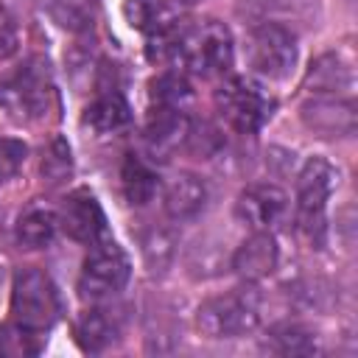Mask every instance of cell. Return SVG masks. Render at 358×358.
<instances>
[{
  "label": "cell",
  "mask_w": 358,
  "mask_h": 358,
  "mask_svg": "<svg viewBox=\"0 0 358 358\" xmlns=\"http://www.w3.org/2000/svg\"><path fill=\"white\" fill-rule=\"evenodd\" d=\"M179 64L201 78L227 76L232 67V34L218 20L185 25L179 45Z\"/></svg>",
  "instance_id": "1"
},
{
  "label": "cell",
  "mask_w": 358,
  "mask_h": 358,
  "mask_svg": "<svg viewBox=\"0 0 358 358\" xmlns=\"http://www.w3.org/2000/svg\"><path fill=\"white\" fill-rule=\"evenodd\" d=\"M336 179L338 173L322 157H310L302 165L299 179H296V224L305 241L316 249L324 246V232H327L324 210H327V199H330Z\"/></svg>",
  "instance_id": "2"
},
{
  "label": "cell",
  "mask_w": 358,
  "mask_h": 358,
  "mask_svg": "<svg viewBox=\"0 0 358 358\" xmlns=\"http://www.w3.org/2000/svg\"><path fill=\"white\" fill-rule=\"evenodd\" d=\"M11 313L14 322L31 333H45L56 324L62 313V302L53 280L42 268H22L14 277Z\"/></svg>",
  "instance_id": "3"
},
{
  "label": "cell",
  "mask_w": 358,
  "mask_h": 358,
  "mask_svg": "<svg viewBox=\"0 0 358 358\" xmlns=\"http://www.w3.org/2000/svg\"><path fill=\"white\" fill-rule=\"evenodd\" d=\"M243 53H246L252 73H257L268 81H280L296 64V36L288 25L257 22L249 28Z\"/></svg>",
  "instance_id": "4"
},
{
  "label": "cell",
  "mask_w": 358,
  "mask_h": 358,
  "mask_svg": "<svg viewBox=\"0 0 358 358\" xmlns=\"http://www.w3.org/2000/svg\"><path fill=\"white\" fill-rule=\"evenodd\" d=\"M257 299L246 291H229L221 296H210L196 310V327L207 338H235L246 336L257 327Z\"/></svg>",
  "instance_id": "5"
},
{
  "label": "cell",
  "mask_w": 358,
  "mask_h": 358,
  "mask_svg": "<svg viewBox=\"0 0 358 358\" xmlns=\"http://www.w3.org/2000/svg\"><path fill=\"white\" fill-rule=\"evenodd\" d=\"M0 98L20 112L22 117L31 120H42L48 117V112L56 109V90H53V78H50V67L48 59L42 56H31L17 76L3 87Z\"/></svg>",
  "instance_id": "6"
},
{
  "label": "cell",
  "mask_w": 358,
  "mask_h": 358,
  "mask_svg": "<svg viewBox=\"0 0 358 358\" xmlns=\"http://www.w3.org/2000/svg\"><path fill=\"white\" fill-rule=\"evenodd\" d=\"M215 106L229 129L241 134H255L271 117L274 101L266 98L263 90L252 84L249 78L232 76L215 90Z\"/></svg>",
  "instance_id": "7"
},
{
  "label": "cell",
  "mask_w": 358,
  "mask_h": 358,
  "mask_svg": "<svg viewBox=\"0 0 358 358\" xmlns=\"http://www.w3.org/2000/svg\"><path fill=\"white\" fill-rule=\"evenodd\" d=\"M129 274H131V266H129L126 252L115 241L101 238L92 243L90 255L84 260V268L78 277V291L84 299L115 296L129 282Z\"/></svg>",
  "instance_id": "8"
},
{
  "label": "cell",
  "mask_w": 358,
  "mask_h": 358,
  "mask_svg": "<svg viewBox=\"0 0 358 358\" xmlns=\"http://www.w3.org/2000/svg\"><path fill=\"white\" fill-rule=\"evenodd\" d=\"M299 115H302V123L319 137H350L355 134V126H358L355 103L338 95L305 101L299 106Z\"/></svg>",
  "instance_id": "9"
},
{
  "label": "cell",
  "mask_w": 358,
  "mask_h": 358,
  "mask_svg": "<svg viewBox=\"0 0 358 358\" xmlns=\"http://www.w3.org/2000/svg\"><path fill=\"white\" fill-rule=\"evenodd\" d=\"M59 224L73 241L87 243V246H92L95 241L106 235V215L90 190H73L64 199L59 210Z\"/></svg>",
  "instance_id": "10"
},
{
  "label": "cell",
  "mask_w": 358,
  "mask_h": 358,
  "mask_svg": "<svg viewBox=\"0 0 358 358\" xmlns=\"http://www.w3.org/2000/svg\"><path fill=\"white\" fill-rule=\"evenodd\" d=\"M288 196L277 185H249L238 196V215L255 229H271L285 218Z\"/></svg>",
  "instance_id": "11"
},
{
  "label": "cell",
  "mask_w": 358,
  "mask_h": 358,
  "mask_svg": "<svg viewBox=\"0 0 358 358\" xmlns=\"http://www.w3.org/2000/svg\"><path fill=\"white\" fill-rule=\"evenodd\" d=\"M129 120H131V109L120 87L98 81V95L84 109V123L98 134H109V131H120L123 126H129Z\"/></svg>",
  "instance_id": "12"
},
{
  "label": "cell",
  "mask_w": 358,
  "mask_h": 358,
  "mask_svg": "<svg viewBox=\"0 0 358 358\" xmlns=\"http://www.w3.org/2000/svg\"><path fill=\"white\" fill-rule=\"evenodd\" d=\"M187 115L185 109H171V106H151L148 123H145V143L151 154H159L162 159L179 148L187 137Z\"/></svg>",
  "instance_id": "13"
},
{
  "label": "cell",
  "mask_w": 358,
  "mask_h": 358,
  "mask_svg": "<svg viewBox=\"0 0 358 358\" xmlns=\"http://www.w3.org/2000/svg\"><path fill=\"white\" fill-rule=\"evenodd\" d=\"M274 266H277V243L268 229H257L255 235H249L232 255V268L243 280H260L271 274Z\"/></svg>",
  "instance_id": "14"
},
{
  "label": "cell",
  "mask_w": 358,
  "mask_h": 358,
  "mask_svg": "<svg viewBox=\"0 0 358 358\" xmlns=\"http://www.w3.org/2000/svg\"><path fill=\"white\" fill-rule=\"evenodd\" d=\"M352 84H355L352 67L338 53H322L319 59L310 62L305 76V90L316 95H338L352 90Z\"/></svg>",
  "instance_id": "15"
},
{
  "label": "cell",
  "mask_w": 358,
  "mask_h": 358,
  "mask_svg": "<svg viewBox=\"0 0 358 358\" xmlns=\"http://www.w3.org/2000/svg\"><path fill=\"white\" fill-rule=\"evenodd\" d=\"M204 204H207V187L193 173H179L165 187V213L176 221L196 218L204 210Z\"/></svg>",
  "instance_id": "16"
},
{
  "label": "cell",
  "mask_w": 358,
  "mask_h": 358,
  "mask_svg": "<svg viewBox=\"0 0 358 358\" xmlns=\"http://www.w3.org/2000/svg\"><path fill=\"white\" fill-rule=\"evenodd\" d=\"M313 6L316 0H238V14L252 25L257 22L285 25V20H305L313 11Z\"/></svg>",
  "instance_id": "17"
},
{
  "label": "cell",
  "mask_w": 358,
  "mask_h": 358,
  "mask_svg": "<svg viewBox=\"0 0 358 358\" xmlns=\"http://www.w3.org/2000/svg\"><path fill=\"white\" fill-rule=\"evenodd\" d=\"M117 333H120L117 319H115L109 310H103V308H90V310H84V313L78 316V322H76V341H78L81 350H87V352H101V350H106V347L117 338Z\"/></svg>",
  "instance_id": "18"
},
{
  "label": "cell",
  "mask_w": 358,
  "mask_h": 358,
  "mask_svg": "<svg viewBox=\"0 0 358 358\" xmlns=\"http://www.w3.org/2000/svg\"><path fill=\"white\" fill-rule=\"evenodd\" d=\"M120 185H123V196L129 204L134 207H143L154 199L157 187H159V179L157 173L134 154H129L123 159V168H120Z\"/></svg>",
  "instance_id": "19"
},
{
  "label": "cell",
  "mask_w": 358,
  "mask_h": 358,
  "mask_svg": "<svg viewBox=\"0 0 358 358\" xmlns=\"http://www.w3.org/2000/svg\"><path fill=\"white\" fill-rule=\"evenodd\" d=\"M193 90L185 73L179 70H162L157 78H151L148 84V98L151 106H171V109H182L190 101Z\"/></svg>",
  "instance_id": "20"
},
{
  "label": "cell",
  "mask_w": 358,
  "mask_h": 358,
  "mask_svg": "<svg viewBox=\"0 0 358 358\" xmlns=\"http://www.w3.org/2000/svg\"><path fill=\"white\" fill-rule=\"evenodd\" d=\"M56 224H59V218L50 210H42V207L25 210L20 215V221H17V241H20V246L42 249L45 243H50V238L56 232Z\"/></svg>",
  "instance_id": "21"
},
{
  "label": "cell",
  "mask_w": 358,
  "mask_h": 358,
  "mask_svg": "<svg viewBox=\"0 0 358 358\" xmlns=\"http://www.w3.org/2000/svg\"><path fill=\"white\" fill-rule=\"evenodd\" d=\"M48 14L59 28L81 34L92 28L95 14H98V0H50Z\"/></svg>",
  "instance_id": "22"
},
{
  "label": "cell",
  "mask_w": 358,
  "mask_h": 358,
  "mask_svg": "<svg viewBox=\"0 0 358 358\" xmlns=\"http://www.w3.org/2000/svg\"><path fill=\"white\" fill-rule=\"evenodd\" d=\"M266 350L280 352V355H310V352H316V338L302 324L282 322L268 330Z\"/></svg>",
  "instance_id": "23"
},
{
  "label": "cell",
  "mask_w": 358,
  "mask_h": 358,
  "mask_svg": "<svg viewBox=\"0 0 358 358\" xmlns=\"http://www.w3.org/2000/svg\"><path fill=\"white\" fill-rule=\"evenodd\" d=\"M123 14H126L131 28H140V31L151 34L159 25L173 20V6L168 0H126Z\"/></svg>",
  "instance_id": "24"
},
{
  "label": "cell",
  "mask_w": 358,
  "mask_h": 358,
  "mask_svg": "<svg viewBox=\"0 0 358 358\" xmlns=\"http://www.w3.org/2000/svg\"><path fill=\"white\" fill-rule=\"evenodd\" d=\"M39 173H42V182H48L50 187L62 185L70 179L73 173V154H70V145L67 140L62 137H53L42 154V165H39Z\"/></svg>",
  "instance_id": "25"
},
{
  "label": "cell",
  "mask_w": 358,
  "mask_h": 358,
  "mask_svg": "<svg viewBox=\"0 0 358 358\" xmlns=\"http://www.w3.org/2000/svg\"><path fill=\"white\" fill-rule=\"evenodd\" d=\"M28 157V145L22 140L14 137H0V185L8 182L25 162Z\"/></svg>",
  "instance_id": "26"
},
{
  "label": "cell",
  "mask_w": 358,
  "mask_h": 358,
  "mask_svg": "<svg viewBox=\"0 0 358 358\" xmlns=\"http://www.w3.org/2000/svg\"><path fill=\"white\" fill-rule=\"evenodd\" d=\"M185 145H187V151H193V154H199V157H210L218 145H221V137H218V131L210 126V123H190L187 126V137H185Z\"/></svg>",
  "instance_id": "27"
},
{
  "label": "cell",
  "mask_w": 358,
  "mask_h": 358,
  "mask_svg": "<svg viewBox=\"0 0 358 358\" xmlns=\"http://www.w3.org/2000/svg\"><path fill=\"white\" fill-rule=\"evenodd\" d=\"M28 338H34V333L20 327V324L17 327H3L0 330V352H6V355H31V352H36L39 347L28 344Z\"/></svg>",
  "instance_id": "28"
},
{
  "label": "cell",
  "mask_w": 358,
  "mask_h": 358,
  "mask_svg": "<svg viewBox=\"0 0 358 358\" xmlns=\"http://www.w3.org/2000/svg\"><path fill=\"white\" fill-rule=\"evenodd\" d=\"M143 252H145L148 266H151V268H157V266H165V263L171 260L173 243H171V238H168L165 232L154 229V232H151V235L143 241Z\"/></svg>",
  "instance_id": "29"
},
{
  "label": "cell",
  "mask_w": 358,
  "mask_h": 358,
  "mask_svg": "<svg viewBox=\"0 0 358 358\" xmlns=\"http://www.w3.org/2000/svg\"><path fill=\"white\" fill-rule=\"evenodd\" d=\"M17 45H20L17 22H14V17L8 14V8L0 6V59L14 56V53H17Z\"/></svg>",
  "instance_id": "30"
},
{
  "label": "cell",
  "mask_w": 358,
  "mask_h": 358,
  "mask_svg": "<svg viewBox=\"0 0 358 358\" xmlns=\"http://www.w3.org/2000/svg\"><path fill=\"white\" fill-rule=\"evenodd\" d=\"M173 8H179V6H193V3H199V0H168Z\"/></svg>",
  "instance_id": "31"
}]
</instances>
